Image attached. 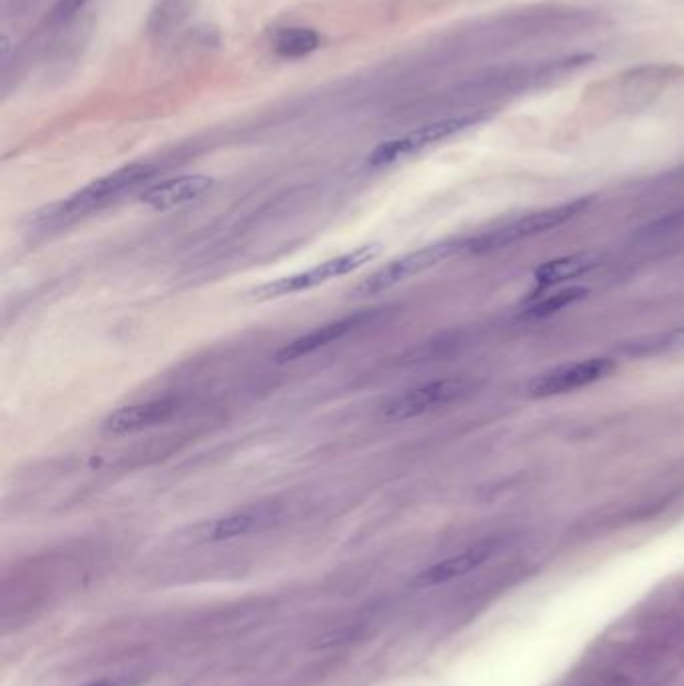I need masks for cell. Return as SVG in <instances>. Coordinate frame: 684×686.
I'll list each match as a JSON object with an SVG mask.
<instances>
[{"mask_svg":"<svg viewBox=\"0 0 684 686\" xmlns=\"http://www.w3.org/2000/svg\"><path fill=\"white\" fill-rule=\"evenodd\" d=\"M85 3H87V0H59V3L55 5V9H53V13H51V21L57 23V25H63V23L71 21L83 9Z\"/></svg>","mask_w":684,"mask_h":686,"instance_id":"17","label":"cell"},{"mask_svg":"<svg viewBox=\"0 0 684 686\" xmlns=\"http://www.w3.org/2000/svg\"><path fill=\"white\" fill-rule=\"evenodd\" d=\"M588 207L586 199H578L572 203H564L558 207L542 209L530 215H524L492 233H484L478 239L468 241V249L472 251H488V249H500L504 245H512L520 239H528L540 233H546L550 229H556L568 221H572L576 215H580Z\"/></svg>","mask_w":684,"mask_h":686,"instance_id":"4","label":"cell"},{"mask_svg":"<svg viewBox=\"0 0 684 686\" xmlns=\"http://www.w3.org/2000/svg\"><path fill=\"white\" fill-rule=\"evenodd\" d=\"M676 352H684V327H674L650 337H640L624 343L620 348V354L626 358H656Z\"/></svg>","mask_w":684,"mask_h":686,"instance_id":"13","label":"cell"},{"mask_svg":"<svg viewBox=\"0 0 684 686\" xmlns=\"http://www.w3.org/2000/svg\"><path fill=\"white\" fill-rule=\"evenodd\" d=\"M273 49L279 57L301 59L319 49V35L307 27H283L273 33Z\"/></svg>","mask_w":684,"mask_h":686,"instance_id":"14","label":"cell"},{"mask_svg":"<svg viewBox=\"0 0 684 686\" xmlns=\"http://www.w3.org/2000/svg\"><path fill=\"white\" fill-rule=\"evenodd\" d=\"M596 265H598L596 253H578V255L562 257V259H556V261L542 265L534 277L542 285H554V283H560L566 279H574V277L590 271Z\"/></svg>","mask_w":684,"mask_h":686,"instance_id":"15","label":"cell"},{"mask_svg":"<svg viewBox=\"0 0 684 686\" xmlns=\"http://www.w3.org/2000/svg\"><path fill=\"white\" fill-rule=\"evenodd\" d=\"M380 253H382V243L360 245L348 253H341V255L331 257L323 263H317L315 267H311L307 271H299L293 275L271 279V281L251 289L249 297L255 301H271V299L295 295L301 291H309L317 285H323V283L337 279V277H344V275L364 267L366 263L374 261Z\"/></svg>","mask_w":684,"mask_h":686,"instance_id":"2","label":"cell"},{"mask_svg":"<svg viewBox=\"0 0 684 686\" xmlns=\"http://www.w3.org/2000/svg\"><path fill=\"white\" fill-rule=\"evenodd\" d=\"M588 295V291L584 287H572V289H564V291H558L554 295H548L540 301H536L534 305H530L526 309V317L530 319H544V317H550L552 313L556 311H562L574 303H578L580 299H584Z\"/></svg>","mask_w":684,"mask_h":686,"instance_id":"16","label":"cell"},{"mask_svg":"<svg viewBox=\"0 0 684 686\" xmlns=\"http://www.w3.org/2000/svg\"><path fill=\"white\" fill-rule=\"evenodd\" d=\"M494 548L492 544H482L476 548H470L466 552H460L456 556H450L430 568H426L424 572H420L414 580L412 586L414 588H432V586H440L446 584L450 580H456L472 570H476L478 566H482L490 556H492Z\"/></svg>","mask_w":684,"mask_h":686,"instance_id":"12","label":"cell"},{"mask_svg":"<svg viewBox=\"0 0 684 686\" xmlns=\"http://www.w3.org/2000/svg\"><path fill=\"white\" fill-rule=\"evenodd\" d=\"M85 686H123L119 680H113V678H103V680H95V682H89Z\"/></svg>","mask_w":684,"mask_h":686,"instance_id":"18","label":"cell"},{"mask_svg":"<svg viewBox=\"0 0 684 686\" xmlns=\"http://www.w3.org/2000/svg\"><path fill=\"white\" fill-rule=\"evenodd\" d=\"M281 514H283V508L277 502L251 504L243 510H237V512H231L227 516L217 518L215 522H211L205 528L203 536L209 542H223V540H233V538L257 534V532H263V530L275 526L279 522Z\"/></svg>","mask_w":684,"mask_h":686,"instance_id":"9","label":"cell"},{"mask_svg":"<svg viewBox=\"0 0 684 686\" xmlns=\"http://www.w3.org/2000/svg\"><path fill=\"white\" fill-rule=\"evenodd\" d=\"M374 317L372 311H358L354 315H346L341 319L329 321L321 327H315L313 331L293 339L291 343H287L285 348H281L275 354V362L277 364H289V362H297L305 356H311L313 352L331 346V343L344 339L346 335H350L352 331H356L358 327L366 325L370 319Z\"/></svg>","mask_w":684,"mask_h":686,"instance_id":"8","label":"cell"},{"mask_svg":"<svg viewBox=\"0 0 684 686\" xmlns=\"http://www.w3.org/2000/svg\"><path fill=\"white\" fill-rule=\"evenodd\" d=\"M470 384L462 378H446V380H436L430 384H424L420 388L408 390L404 394L394 396L382 406V416L386 420H412L418 416H424L432 410H438L442 406L454 404L456 400L464 398L468 392Z\"/></svg>","mask_w":684,"mask_h":686,"instance_id":"5","label":"cell"},{"mask_svg":"<svg viewBox=\"0 0 684 686\" xmlns=\"http://www.w3.org/2000/svg\"><path fill=\"white\" fill-rule=\"evenodd\" d=\"M213 187V179L205 175H181L147 187L141 203L155 211H169L201 199Z\"/></svg>","mask_w":684,"mask_h":686,"instance_id":"10","label":"cell"},{"mask_svg":"<svg viewBox=\"0 0 684 686\" xmlns=\"http://www.w3.org/2000/svg\"><path fill=\"white\" fill-rule=\"evenodd\" d=\"M175 414L173 400H153L145 404L125 406L109 414L103 422V432L109 436H127L153 426L165 424Z\"/></svg>","mask_w":684,"mask_h":686,"instance_id":"11","label":"cell"},{"mask_svg":"<svg viewBox=\"0 0 684 686\" xmlns=\"http://www.w3.org/2000/svg\"><path fill=\"white\" fill-rule=\"evenodd\" d=\"M616 370V364L610 358H590L566 366H558L536 376L528 384V394L532 398H552L580 388L592 386L600 380H606Z\"/></svg>","mask_w":684,"mask_h":686,"instance_id":"6","label":"cell"},{"mask_svg":"<svg viewBox=\"0 0 684 686\" xmlns=\"http://www.w3.org/2000/svg\"><path fill=\"white\" fill-rule=\"evenodd\" d=\"M155 175H157L155 165H147V163L125 165L105 177H99L97 181L89 183L87 187L79 189L67 199L35 213L33 221L35 225H41V227H53V225L77 221L81 217H87L91 213H97L113 205L123 195H129L135 189L147 185Z\"/></svg>","mask_w":684,"mask_h":686,"instance_id":"1","label":"cell"},{"mask_svg":"<svg viewBox=\"0 0 684 686\" xmlns=\"http://www.w3.org/2000/svg\"><path fill=\"white\" fill-rule=\"evenodd\" d=\"M468 249V241L462 239H448V241H440L428 247H422L418 251H412L408 255H402L394 261H390L388 265H384L382 269H378L376 273H372L370 277L362 279L352 295L356 297H372V295H380L404 281H408L410 277H416L432 267H436L438 263L454 257L460 251Z\"/></svg>","mask_w":684,"mask_h":686,"instance_id":"3","label":"cell"},{"mask_svg":"<svg viewBox=\"0 0 684 686\" xmlns=\"http://www.w3.org/2000/svg\"><path fill=\"white\" fill-rule=\"evenodd\" d=\"M476 119L474 117H456V119H444V121H436L430 125H424L404 137L398 139H390L380 143L372 155L368 157L372 167H384V165H392L398 163L400 159H406L430 145H436L444 139H450L452 135L468 129L470 125H474Z\"/></svg>","mask_w":684,"mask_h":686,"instance_id":"7","label":"cell"}]
</instances>
